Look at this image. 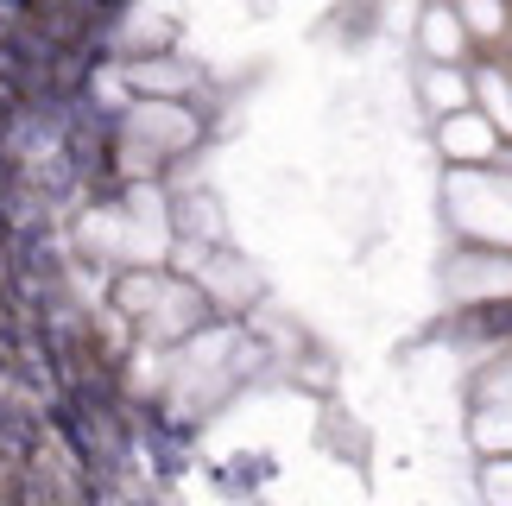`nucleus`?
<instances>
[{"instance_id":"1","label":"nucleus","mask_w":512,"mask_h":506,"mask_svg":"<svg viewBox=\"0 0 512 506\" xmlns=\"http://www.w3.org/2000/svg\"><path fill=\"white\" fill-rule=\"evenodd\" d=\"M449 216L487 241H512V178L494 165H456V178H449Z\"/></svg>"},{"instance_id":"2","label":"nucleus","mask_w":512,"mask_h":506,"mask_svg":"<svg viewBox=\"0 0 512 506\" xmlns=\"http://www.w3.org/2000/svg\"><path fill=\"white\" fill-rule=\"evenodd\" d=\"M500 140H506V133H500V121L487 108H456V114L437 121V146H443L449 165H494Z\"/></svg>"},{"instance_id":"3","label":"nucleus","mask_w":512,"mask_h":506,"mask_svg":"<svg viewBox=\"0 0 512 506\" xmlns=\"http://www.w3.org/2000/svg\"><path fill=\"white\" fill-rule=\"evenodd\" d=\"M418 51H424V64H462L468 26H462L456 0H430V7H424V19H418Z\"/></svg>"},{"instance_id":"4","label":"nucleus","mask_w":512,"mask_h":506,"mask_svg":"<svg viewBox=\"0 0 512 506\" xmlns=\"http://www.w3.org/2000/svg\"><path fill=\"white\" fill-rule=\"evenodd\" d=\"M424 95L443 121V114H456V108H475V76H462L456 64H424Z\"/></svg>"},{"instance_id":"5","label":"nucleus","mask_w":512,"mask_h":506,"mask_svg":"<svg viewBox=\"0 0 512 506\" xmlns=\"http://www.w3.org/2000/svg\"><path fill=\"white\" fill-rule=\"evenodd\" d=\"M449 285H456L462 298H487V291H512V266H500L494 253H487V260H468V266H456V272H449Z\"/></svg>"},{"instance_id":"6","label":"nucleus","mask_w":512,"mask_h":506,"mask_svg":"<svg viewBox=\"0 0 512 506\" xmlns=\"http://www.w3.org/2000/svg\"><path fill=\"white\" fill-rule=\"evenodd\" d=\"M475 108L494 114L500 133L512 140V76L506 70H475Z\"/></svg>"},{"instance_id":"7","label":"nucleus","mask_w":512,"mask_h":506,"mask_svg":"<svg viewBox=\"0 0 512 506\" xmlns=\"http://www.w3.org/2000/svg\"><path fill=\"white\" fill-rule=\"evenodd\" d=\"M456 13H462L468 38H500V32H506V19H512L506 0H456Z\"/></svg>"},{"instance_id":"8","label":"nucleus","mask_w":512,"mask_h":506,"mask_svg":"<svg viewBox=\"0 0 512 506\" xmlns=\"http://www.w3.org/2000/svg\"><path fill=\"white\" fill-rule=\"evenodd\" d=\"M481 488H487V500H494V506H512V456H500L494 469L481 475Z\"/></svg>"}]
</instances>
